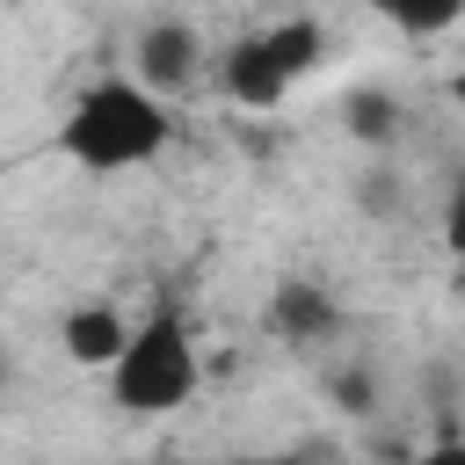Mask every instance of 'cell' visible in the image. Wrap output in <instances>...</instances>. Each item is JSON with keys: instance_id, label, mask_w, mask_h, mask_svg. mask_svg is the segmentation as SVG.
<instances>
[{"instance_id": "obj_1", "label": "cell", "mask_w": 465, "mask_h": 465, "mask_svg": "<svg viewBox=\"0 0 465 465\" xmlns=\"http://www.w3.org/2000/svg\"><path fill=\"white\" fill-rule=\"evenodd\" d=\"M174 138V102L160 87H145L138 73H94L65 116H58V153L80 174H131L153 167Z\"/></svg>"}, {"instance_id": "obj_2", "label": "cell", "mask_w": 465, "mask_h": 465, "mask_svg": "<svg viewBox=\"0 0 465 465\" xmlns=\"http://www.w3.org/2000/svg\"><path fill=\"white\" fill-rule=\"evenodd\" d=\"M109 378V407H124L131 421H160V414H182L196 392H203V349L189 334V312L174 298H153L124 341V356L102 371Z\"/></svg>"}, {"instance_id": "obj_3", "label": "cell", "mask_w": 465, "mask_h": 465, "mask_svg": "<svg viewBox=\"0 0 465 465\" xmlns=\"http://www.w3.org/2000/svg\"><path fill=\"white\" fill-rule=\"evenodd\" d=\"M211 44H203V29L189 22V15H153L138 36H131V73L145 80V87H160L167 102L174 94H189L203 73H211Z\"/></svg>"}, {"instance_id": "obj_4", "label": "cell", "mask_w": 465, "mask_h": 465, "mask_svg": "<svg viewBox=\"0 0 465 465\" xmlns=\"http://www.w3.org/2000/svg\"><path fill=\"white\" fill-rule=\"evenodd\" d=\"M211 87H218L232 109H254V116H269V109H283V102H291L298 73L276 58L269 29H240V36H232V44L211 58Z\"/></svg>"}, {"instance_id": "obj_5", "label": "cell", "mask_w": 465, "mask_h": 465, "mask_svg": "<svg viewBox=\"0 0 465 465\" xmlns=\"http://www.w3.org/2000/svg\"><path fill=\"white\" fill-rule=\"evenodd\" d=\"M262 327H269V334H276L283 349L312 356V349L341 341L349 312L334 305V291H327V283H312V276H283V283L269 291V305H262Z\"/></svg>"}, {"instance_id": "obj_6", "label": "cell", "mask_w": 465, "mask_h": 465, "mask_svg": "<svg viewBox=\"0 0 465 465\" xmlns=\"http://www.w3.org/2000/svg\"><path fill=\"white\" fill-rule=\"evenodd\" d=\"M131 327H138V320H131L116 298H73V305L58 312V349H65V363H80V371H109V363L124 356Z\"/></svg>"}, {"instance_id": "obj_7", "label": "cell", "mask_w": 465, "mask_h": 465, "mask_svg": "<svg viewBox=\"0 0 465 465\" xmlns=\"http://www.w3.org/2000/svg\"><path fill=\"white\" fill-rule=\"evenodd\" d=\"M341 131H349L356 145L385 153V145H400V138H407V102H400L392 87L363 80V87H349V94H341Z\"/></svg>"}, {"instance_id": "obj_8", "label": "cell", "mask_w": 465, "mask_h": 465, "mask_svg": "<svg viewBox=\"0 0 465 465\" xmlns=\"http://www.w3.org/2000/svg\"><path fill=\"white\" fill-rule=\"evenodd\" d=\"M385 29H400V36H414V44H429V36H450L458 22H465V0H363Z\"/></svg>"}, {"instance_id": "obj_9", "label": "cell", "mask_w": 465, "mask_h": 465, "mask_svg": "<svg viewBox=\"0 0 465 465\" xmlns=\"http://www.w3.org/2000/svg\"><path fill=\"white\" fill-rule=\"evenodd\" d=\"M327 400L341 407V414H378V371L356 356V363H334L327 371Z\"/></svg>"}, {"instance_id": "obj_10", "label": "cell", "mask_w": 465, "mask_h": 465, "mask_svg": "<svg viewBox=\"0 0 465 465\" xmlns=\"http://www.w3.org/2000/svg\"><path fill=\"white\" fill-rule=\"evenodd\" d=\"M443 240L465 254V174H458V189H450V211H443Z\"/></svg>"}, {"instance_id": "obj_11", "label": "cell", "mask_w": 465, "mask_h": 465, "mask_svg": "<svg viewBox=\"0 0 465 465\" xmlns=\"http://www.w3.org/2000/svg\"><path fill=\"white\" fill-rule=\"evenodd\" d=\"M443 102H450V109H465V65H458V73H443Z\"/></svg>"}]
</instances>
